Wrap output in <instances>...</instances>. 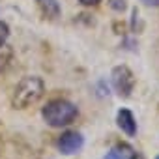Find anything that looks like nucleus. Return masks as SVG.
Returning <instances> with one entry per match:
<instances>
[{"mask_svg": "<svg viewBox=\"0 0 159 159\" xmlns=\"http://www.w3.org/2000/svg\"><path fill=\"white\" fill-rule=\"evenodd\" d=\"M79 111L77 107L67 101V99H52L49 101L43 111H41V116L43 120L52 125V127H64V125H69L75 118H77Z\"/></svg>", "mask_w": 159, "mask_h": 159, "instance_id": "obj_1", "label": "nucleus"}, {"mask_svg": "<svg viewBox=\"0 0 159 159\" xmlns=\"http://www.w3.org/2000/svg\"><path fill=\"white\" fill-rule=\"evenodd\" d=\"M45 92V84L39 77H25L13 92V107L26 109L34 105Z\"/></svg>", "mask_w": 159, "mask_h": 159, "instance_id": "obj_2", "label": "nucleus"}, {"mask_svg": "<svg viewBox=\"0 0 159 159\" xmlns=\"http://www.w3.org/2000/svg\"><path fill=\"white\" fill-rule=\"evenodd\" d=\"M112 86L122 98H129L135 88V77L127 66H118L112 69Z\"/></svg>", "mask_w": 159, "mask_h": 159, "instance_id": "obj_3", "label": "nucleus"}, {"mask_svg": "<svg viewBox=\"0 0 159 159\" xmlns=\"http://www.w3.org/2000/svg\"><path fill=\"white\" fill-rule=\"evenodd\" d=\"M83 146H84V139H83L81 133H77V131H66L58 139V150L64 155H73Z\"/></svg>", "mask_w": 159, "mask_h": 159, "instance_id": "obj_4", "label": "nucleus"}, {"mask_svg": "<svg viewBox=\"0 0 159 159\" xmlns=\"http://www.w3.org/2000/svg\"><path fill=\"white\" fill-rule=\"evenodd\" d=\"M116 122H118V127H120L127 137H135V135H137V120H135V116H133L131 111L120 109L118 114H116Z\"/></svg>", "mask_w": 159, "mask_h": 159, "instance_id": "obj_5", "label": "nucleus"}, {"mask_svg": "<svg viewBox=\"0 0 159 159\" xmlns=\"http://www.w3.org/2000/svg\"><path fill=\"white\" fill-rule=\"evenodd\" d=\"M38 4L43 11L45 17L49 19H56L60 15V4H58V0H38Z\"/></svg>", "mask_w": 159, "mask_h": 159, "instance_id": "obj_6", "label": "nucleus"}, {"mask_svg": "<svg viewBox=\"0 0 159 159\" xmlns=\"http://www.w3.org/2000/svg\"><path fill=\"white\" fill-rule=\"evenodd\" d=\"M129 157H131V148L125 146V144L114 146V148L105 155V159H129Z\"/></svg>", "mask_w": 159, "mask_h": 159, "instance_id": "obj_7", "label": "nucleus"}, {"mask_svg": "<svg viewBox=\"0 0 159 159\" xmlns=\"http://www.w3.org/2000/svg\"><path fill=\"white\" fill-rule=\"evenodd\" d=\"M8 36H10V26H8L4 21H0V47L6 43Z\"/></svg>", "mask_w": 159, "mask_h": 159, "instance_id": "obj_8", "label": "nucleus"}, {"mask_svg": "<svg viewBox=\"0 0 159 159\" xmlns=\"http://www.w3.org/2000/svg\"><path fill=\"white\" fill-rule=\"evenodd\" d=\"M111 8L116 11H124L125 10V0H111Z\"/></svg>", "mask_w": 159, "mask_h": 159, "instance_id": "obj_9", "label": "nucleus"}, {"mask_svg": "<svg viewBox=\"0 0 159 159\" xmlns=\"http://www.w3.org/2000/svg\"><path fill=\"white\" fill-rule=\"evenodd\" d=\"M83 6H96L98 2H101V0H79Z\"/></svg>", "mask_w": 159, "mask_h": 159, "instance_id": "obj_10", "label": "nucleus"}, {"mask_svg": "<svg viewBox=\"0 0 159 159\" xmlns=\"http://www.w3.org/2000/svg\"><path fill=\"white\" fill-rule=\"evenodd\" d=\"M140 2H144L146 6H159V0H140Z\"/></svg>", "mask_w": 159, "mask_h": 159, "instance_id": "obj_11", "label": "nucleus"}, {"mask_svg": "<svg viewBox=\"0 0 159 159\" xmlns=\"http://www.w3.org/2000/svg\"><path fill=\"white\" fill-rule=\"evenodd\" d=\"M129 159H144V157H142V155H139V153H131V157H129Z\"/></svg>", "mask_w": 159, "mask_h": 159, "instance_id": "obj_12", "label": "nucleus"}, {"mask_svg": "<svg viewBox=\"0 0 159 159\" xmlns=\"http://www.w3.org/2000/svg\"><path fill=\"white\" fill-rule=\"evenodd\" d=\"M155 159H159V155H157V157H155Z\"/></svg>", "mask_w": 159, "mask_h": 159, "instance_id": "obj_13", "label": "nucleus"}]
</instances>
